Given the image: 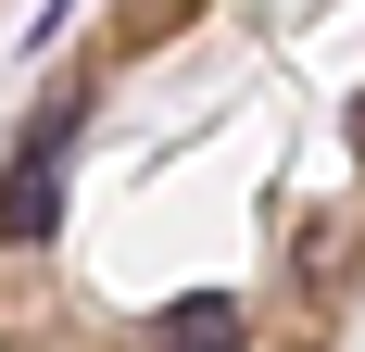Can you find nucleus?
I'll list each match as a JSON object with an SVG mask.
<instances>
[{"mask_svg":"<svg viewBox=\"0 0 365 352\" xmlns=\"http://www.w3.org/2000/svg\"><path fill=\"white\" fill-rule=\"evenodd\" d=\"M63 139H76V113H51L26 139V164H13V189H0V227L13 239H51V214H63Z\"/></svg>","mask_w":365,"mask_h":352,"instance_id":"1","label":"nucleus"},{"mask_svg":"<svg viewBox=\"0 0 365 352\" xmlns=\"http://www.w3.org/2000/svg\"><path fill=\"white\" fill-rule=\"evenodd\" d=\"M164 352H240V302H177L164 315Z\"/></svg>","mask_w":365,"mask_h":352,"instance_id":"2","label":"nucleus"}]
</instances>
